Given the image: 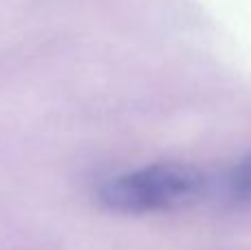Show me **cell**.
I'll return each mask as SVG.
<instances>
[{
  "instance_id": "cell-1",
  "label": "cell",
  "mask_w": 251,
  "mask_h": 250,
  "mask_svg": "<svg viewBox=\"0 0 251 250\" xmlns=\"http://www.w3.org/2000/svg\"><path fill=\"white\" fill-rule=\"evenodd\" d=\"M209 182L199 168L181 164H156L101 186L100 202L117 213L176 211L199 204L207 195Z\"/></svg>"
},
{
  "instance_id": "cell-2",
  "label": "cell",
  "mask_w": 251,
  "mask_h": 250,
  "mask_svg": "<svg viewBox=\"0 0 251 250\" xmlns=\"http://www.w3.org/2000/svg\"><path fill=\"white\" fill-rule=\"evenodd\" d=\"M227 193L234 204L251 202V153L231 171L227 180Z\"/></svg>"
}]
</instances>
